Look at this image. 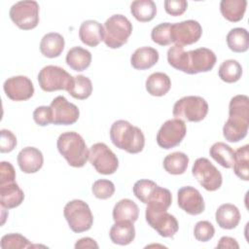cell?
<instances>
[{"mask_svg": "<svg viewBox=\"0 0 249 249\" xmlns=\"http://www.w3.org/2000/svg\"><path fill=\"white\" fill-rule=\"evenodd\" d=\"M209 154L211 158L214 160H216L221 166L225 168L232 167L234 160V151L228 144L224 142L214 143L209 150Z\"/></svg>", "mask_w": 249, "mask_h": 249, "instance_id": "cell-30", "label": "cell"}, {"mask_svg": "<svg viewBox=\"0 0 249 249\" xmlns=\"http://www.w3.org/2000/svg\"><path fill=\"white\" fill-rule=\"evenodd\" d=\"M18 163L20 170L26 174L36 173L44 163L42 152L35 147H25L18 155Z\"/></svg>", "mask_w": 249, "mask_h": 249, "instance_id": "cell-18", "label": "cell"}, {"mask_svg": "<svg viewBox=\"0 0 249 249\" xmlns=\"http://www.w3.org/2000/svg\"><path fill=\"white\" fill-rule=\"evenodd\" d=\"M64 38L56 32H50L43 36L40 42L42 54L49 58H54L61 54L64 49Z\"/></svg>", "mask_w": 249, "mask_h": 249, "instance_id": "cell-24", "label": "cell"}, {"mask_svg": "<svg viewBox=\"0 0 249 249\" xmlns=\"http://www.w3.org/2000/svg\"><path fill=\"white\" fill-rule=\"evenodd\" d=\"M4 91L13 101H24L34 94V86L26 76H14L8 78L3 85Z\"/></svg>", "mask_w": 249, "mask_h": 249, "instance_id": "cell-16", "label": "cell"}, {"mask_svg": "<svg viewBox=\"0 0 249 249\" xmlns=\"http://www.w3.org/2000/svg\"><path fill=\"white\" fill-rule=\"evenodd\" d=\"M104 26L97 20L89 19L82 22L79 28L81 41L89 47H96L104 40Z\"/></svg>", "mask_w": 249, "mask_h": 249, "instance_id": "cell-19", "label": "cell"}, {"mask_svg": "<svg viewBox=\"0 0 249 249\" xmlns=\"http://www.w3.org/2000/svg\"><path fill=\"white\" fill-rule=\"evenodd\" d=\"M187 133V127L184 121L179 119H170L164 122L157 133V143L165 150L178 146Z\"/></svg>", "mask_w": 249, "mask_h": 249, "instance_id": "cell-13", "label": "cell"}, {"mask_svg": "<svg viewBox=\"0 0 249 249\" xmlns=\"http://www.w3.org/2000/svg\"><path fill=\"white\" fill-rule=\"evenodd\" d=\"M227 44L231 51L234 53H244L249 48L248 31L242 27L231 29L227 35Z\"/></svg>", "mask_w": 249, "mask_h": 249, "instance_id": "cell-31", "label": "cell"}, {"mask_svg": "<svg viewBox=\"0 0 249 249\" xmlns=\"http://www.w3.org/2000/svg\"><path fill=\"white\" fill-rule=\"evenodd\" d=\"M218 75L219 78L226 83H235L242 76V67L237 60L227 59L219 66Z\"/></svg>", "mask_w": 249, "mask_h": 249, "instance_id": "cell-34", "label": "cell"}, {"mask_svg": "<svg viewBox=\"0 0 249 249\" xmlns=\"http://www.w3.org/2000/svg\"><path fill=\"white\" fill-rule=\"evenodd\" d=\"M215 234V229L209 221H199L194 229V235L196 240L201 242L209 241Z\"/></svg>", "mask_w": 249, "mask_h": 249, "instance_id": "cell-41", "label": "cell"}, {"mask_svg": "<svg viewBox=\"0 0 249 249\" xmlns=\"http://www.w3.org/2000/svg\"><path fill=\"white\" fill-rule=\"evenodd\" d=\"M217 57L213 51L198 48L189 52L184 47L174 45L167 51V61L175 69L187 74H197L210 71L216 63Z\"/></svg>", "mask_w": 249, "mask_h": 249, "instance_id": "cell-1", "label": "cell"}, {"mask_svg": "<svg viewBox=\"0 0 249 249\" xmlns=\"http://www.w3.org/2000/svg\"><path fill=\"white\" fill-rule=\"evenodd\" d=\"M145 218L149 226L156 230L160 236L173 237L179 230L176 218L166 210L147 206Z\"/></svg>", "mask_w": 249, "mask_h": 249, "instance_id": "cell-12", "label": "cell"}, {"mask_svg": "<svg viewBox=\"0 0 249 249\" xmlns=\"http://www.w3.org/2000/svg\"><path fill=\"white\" fill-rule=\"evenodd\" d=\"M16 181V171L9 161H1L0 163V183Z\"/></svg>", "mask_w": 249, "mask_h": 249, "instance_id": "cell-45", "label": "cell"}, {"mask_svg": "<svg viewBox=\"0 0 249 249\" xmlns=\"http://www.w3.org/2000/svg\"><path fill=\"white\" fill-rule=\"evenodd\" d=\"M217 248H231V249H238L239 245L233 237L231 236H222L216 246Z\"/></svg>", "mask_w": 249, "mask_h": 249, "instance_id": "cell-46", "label": "cell"}, {"mask_svg": "<svg viewBox=\"0 0 249 249\" xmlns=\"http://www.w3.org/2000/svg\"><path fill=\"white\" fill-rule=\"evenodd\" d=\"M33 120L40 126L53 124V111L50 106H39L33 112Z\"/></svg>", "mask_w": 249, "mask_h": 249, "instance_id": "cell-42", "label": "cell"}, {"mask_svg": "<svg viewBox=\"0 0 249 249\" xmlns=\"http://www.w3.org/2000/svg\"><path fill=\"white\" fill-rule=\"evenodd\" d=\"M171 23L161 22L156 25L151 31V38L154 43L160 46H168L171 44Z\"/></svg>", "mask_w": 249, "mask_h": 249, "instance_id": "cell-38", "label": "cell"}, {"mask_svg": "<svg viewBox=\"0 0 249 249\" xmlns=\"http://www.w3.org/2000/svg\"><path fill=\"white\" fill-rule=\"evenodd\" d=\"M130 12L138 21L147 22L155 18L157 6L152 0H136L131 3Z\"/></svg>", "mask_w": 249, "mask_h": 249, "instance_id": "cell-29", "label": "cell"}, {"mask_svg": "<svg viewBox=\"0 0 249 249\" xmlns=\"http://www.w3.org/2000/svg\"><path fill=\"white\" fill-rule=\"evenodd\" d=\"M89 160L95 170L103 175H111L115 173L119 167L117 156L102 142L95 143L89 148Z\"/></svg>", "mask_w": 249, "mask_h": 249, "instance_id": "cell-10", "label": "cell"}, {"mask_svg": "<svg viewBox=\"0 0 249 249\" xmlns=\"http://www.w3.org/2000/svg\"><path fill=\"white\" fill-rule=\"evenodd\" d=\"M172 113L176 119L197 123L206 117L208 113V103L201 96H184L175 102Z\"/></svg>", "mask_w": 249, "mask_h": 249, "instance_id": "cell-6", "label": "cell"}, {"mask_svg": "<svg viewBox=\"0 0 249 249\" xmlns=\"http://www.w3.org/2000/svg\"><path fill=\"white\" fill-rule=\"evenodd\" d=\"M171 203H172V195L170 191L165 188L157 186L155 192L150 196L147 202V206L167 210L171 205Z\"/></svg>", "mask_w": 249, "mask_h": 249, "instance_id": "cell-36", "label": "cell"}, {"mask_svg": "<svg viewBox=\"0 0 249 249\" xmlns=\"http://www.w3.org/2000/svg\"><path fill=\"white\" fill-rule=\"evenodd\" d=\"M192 173L206 191L214 192L222 186L223 177L221 172L206 158L196 160L192 168Z\"/></svg>", "mask_w": 249, "mask_h": 249, "instance_id": "cell-11", "label": "cell"}, {"mask_svg": "<svg viewBox=\"0 0 249 249\" xmlns=\"http://www.w3.org/2000/svg\"><path fill=\"white\" fill-rule=\"evenodd\" d=\"M157 184L148 179H140L135 182L133 185V194L134 196L144 204H147L150 196L153 195L157 188Z\"/></svg>", "mask_w": 249, "mask_h": 249, "instance_id": "cell-37", "label": "cell"}, {"mask_svg": "<svg viewBox=\"0 0 249 249\" xmlns=\"http://www.w3.org/2000/svg\"><path fill=\"white\" fill-rule=\"evenodd\" d=\"M63 214L69 228L74 232L87 231L93 224V216L89 204L81 199H73L67 202Z\"/></svg>", "mask_w": 249, "mask_h": 249, "instance_id": "cell-7", "label": "cell"}, {"mask_svg": "<svg viewBox=\"0 0 249 249\" xmlns=\"http://www.w3.org/2000/svg\"><path fill=\"white\" fill-rule=\"evenodd\" d=\"M50 107L53 111V124L56 125L73 124L80 117L79 108L62 95L53 98Z\"/></svg>", "mask_w": 249, "mask_h": 249, "instance_id": "cell-15", "label": "cell"}, {"mask_svg": "<svg viewBox=\"0 0 249 249\" xmlns=\"http://www.w3.org/2000/svg\"><path fill=\"white\" fill-rule=\"evenodd\" d=\"M171 42L177 46H188L196 43L202 35L200 23L194 19L171 23Z\"/></svg>", "mask_w": 249, "mask_h": 249, "instance_id": "cell-14", "label": "cell"}, {"mask_svg": "<svg viewBox=\"0 0 249 249\" xmlns=\"http://www.w3.org/2000/svg\"><path fill=\"white\" fill-rule=\"evenodd\" d=\"M233 172L241 180H249V146L246 144L234 151Z\"/></svg>", "mask_w": 249, "mask_h": 249, "instance_id": "cell-33", "label": "cell"}, {"mask_svg": "<svg viewBox=\"0 0 249 249\" xmlns=\"http://www.w3.org/2000/svg\"><path fill=\"white\" fill-rule=\"evenodd\" d=\"M160 58L159 52L152 47H141L134 51L130 57V63L137 70H146L153 67Z\"/></svg>", "mask_w": 249, "mask_h": 249, "instance_id": "cell-21", "label": "cell"}, {"mask_svg": "<svg viewBox=\"0 0 249 249\" xmlns=\"http://www.w3.org/2000/svg\"><path fill=\"white\" fill-rule=\"evenodd\" d=\"M38 83L44 91L52 92L61 89L68 91L74 84V77L59 66L47 65L40 70Z\"/></svg>", "mask_w": 249, "mask_h": 249, "instance_id": "cell-8", "label": "cell"}, {"mask_svg": "<svg viewBox=\"0 0 249 249\" xmlns=\"http://www.w3.org/2000/svg\"><path fill=\"white\" fill-rule=\"evenodd\" d=\"M24 199L23 191L16 181L0 183V203L6 209L19 206Z\"/></svg>", "mask_w": 249, "mask_h": 249, "instance_id": "cell-20", "label": "cell"}, {"mask_svg": "<svg viewBox=\"0 0 249 249\" xmlns=\"http://www.w3.org/2000/svg\"><path fill=\"white\" fill-rule=\"evenodd\" d=\"M249 127V98L245 94L233 96L229 104V118L223 126L227 141L236 143L242 140Z\"/></svg>", "mask_w": 249, "mask_h": 249, "instance_id": "cell-2", "label": "cell"}, {"mask_svg": "<svg viewBox=\"0 0 249 249\" xmlns=\"http://www.w3.org/2000/svg\"><path fill=\"white\" fill-rule=\"evenodd\" d=\"M139 216V208L137 204L129 199L124 198L118 201L113 208V220L119 221H130L134 223Z\"/></svg>", "mask_w": 249, "mask_h": 249, "instance_id": "cell-27", "label": "cell"}, {"mask_svg": "<svg viewBox=\"0 0 249 249\" xmlns=\"http://www.w3.org/2000/svg\"><path fill=\"white\" fill-rule=\"evenodd\" d=\"M1 140H0V152L1 153H10L17 146V137L16 135L8 129H1L0 131Z\"/></svg>", "mask_w": 249, "mask_h": 249, "instance_id": "cell-43", "label": "cell"}, {"mask_svg": "<svg viewBox=\"0 0 249 249\" xmlns=\"http://www.w3.org/2000/svg\"><path fill=\"white\" fill-rule=\"evenodd\" d=\"M146 90L153 96H163L165 95L170 88V78L162 72L152 73L146 80L145 83Z\"/></svg>", "mask_w": 249, "mask_h": 249, "instance_id": "cell-26", "label": "cell"}, {"mask_svg": "<svg viewBox=\"0 0 249 249\" xmlns=\"http://www.w3.org/2000/svg\"><path fill=\"white\" fill-rule=\"evenodd\" d=\"M93 196L98 199H107L115 193V185L107 179L96 180L91 187Z\"/></svg>", "mask_w": 249, "mask_h": 249, "instance_id": "cell-40", "label": "cell"}, {"mask_svg": "<svg viewBox=\"0 0 249 249\" xmlns=\"http://www.w3.org/2000/svg\"><path fill=\"white\" fill-rule=\"evenodd\" d=\"M12 21L22 30L35 28L39 23V4L36 1H18L9 12Z\"/></svg>", "mask_w": 249, "mask_h": 249, "instance_id": "cell-9", "label": "cell"}, {"mask_svg": "<svg viewBox=\"0 0 249 249\" xmlns=\"http://www.w3.org/2000/svg\"><path fill=\"white\" fill-rule=\"evenodd\" d=\"M65 60L71 69L82 72L89 67L91 62V53L82 47H73L68 51Z\"/></svg>", "mask_w": 249, "mask_h": 249, "instance_id": "cell-25", "label": "cell"}, {"mask_svg": "<svg viewBox=\"0 0 249 249\" xmlns=\"http://www.w3.org/2000/svg\"><path fill=\"white\" fill-rule=\"evenodd\" d=\"M104 43L111 49L124 45L132 33V23L123 15H113L104 23Z\"/></svg>", "mask_w": 249, "mask_h": 249, "instance_id": "cell-5", "label": "cell"}, {"mask_svg": "<svg viewBox=\"0 0 249 249\" xmlns=\"http://www.w3.org/2000/svg\"><path fill=\"white\" fill-rule=\"evenodd\" d=\"M110 239L118 245H127L134 240L135 229L130 221H119L111 227L109 231Z\"/></svg>", "mask_w": 249, "mask_h": 249, "instance_id": "cell-22", "label": "cell"}, {"mask_svg": "<svg viewBox=\"0 0 249 249\" xmlns=\"http://www.w3.org/2000/svg\"><path fill=\"white\" fill-rule=\"evenodd\" d=\"M59 154L73 167H83L89 160V150L84 138L75 131L61 133L56 141Z\"/></svg>", "mask_w": 249, "mask_h": 249, "instance_id": "cell-4", "label": "cell"}, {"mask_svg": "<svg viewBox=\"0 0 249 249\" xmlns=\"http://www.w3.org/2000/svg\"><path fill=\"white\" fill-rule=\"evenodd\" d=\"M189 163V157L182 152H174L167 155L163 160V168L172 175L185 173Z\"/></svg>", "mask_w": 249, "mask_h": 249, "instance_id": "cell-32", "label": "cell"}, {"mask_svg": "<svg viewBox=\"0 0 249 249\" xmlns=\"http://www.w3.org/2000/svg\"><path fill=\"white\" fill-rule=\"evenodd\" d=\"M246 6V0H222L220 2V11L226 19L231 22H237L243 18Z\"/></svg>", "mask_w": 249, "mask_h": 249, "instance_id": "cell-28", "label": "cell"}, {"mask_svg": "<svg viewBox=\"0 0 249 249\" xmlns=\"http://www.w3.org/2000/svg\"><path fill=\"white\" fill-rule=\"evenodd\" d=\"M110 138L117 148L129 154L140 153L145 146V136L142 130L124 120L113 123L110 128Z\"/></svg>", "mask_w": 249, "mask_h": 249, "instance_id": "cell-3", "label": "cell"}, {"mask_svg": "<svg viewBox=\"0 0 249 249\" xmlns=\"http://www.w3.org/2000/svg\"><path fill=\"white\" fill-rule=\"evenodd\" d=\"M67 92L76 99H87L92 92V83L89 78L84 75H77L74 77L72 88Z\"/></svg>", "mask_w": 249, "mask_h": 249, "instance_id": "cell-35", "label": "cell"}, {"mask_svg": "<svg viewBox=\"0 0 249 249\" xmlns=\"http://www.w3.org/2000/svg\"><path fill=\"white\" fill-rule=\"evenodd\" d=\"M75 248L80 249V248H98V244L96 241L90 237H83L75 243Z\"/></svg>", "mask_w": 249, "mask_h": 249, "instance_id": "cell-47", "label": "cell"}, {"mask_svg": "<svg viewBox=\"0 0 249 249\" xmlns=\"http://www.w3.org/2000/svg\"><path fill=\"white\" fill-rule=\"evenodd\" d=\"M0 246L2 249H21L30 248V241L19 233H8L2 236Z\"/></svg>", "mask_w": 249, "mask_h": 249, "instance_id": "cell-39", "label": "cell"}, {"mask_svg": "<svg viewBox=\"0 0 249 249\" xmlns=\"http://www.w3.org/2000/svg\"><path fill=\"white\" fill-rule=\"evenodd\" d=\"M215 219L220 228L225 230H232L239 224L240 212L235 205L225 203L219 206L216 210Z\"/></svg>", "mask_w": 249, "mask_h": 249, "instance_id": "cell-23", "label": "cell"}, {"mask_svg": "<svg viewBox=\"0 0 249 249\" xmlns=\"http://www.w3.org/2000/svg\"><path fill=\"white\" fill-rule=\"evenodd\" d=\"M163 5L165 12L173 17L183 15L188 8V2L186 0H165Z\"/></svg>", "mask_w": 249, "mask_h": 249, "instance_id": "cell-44", "label": "cell"}, {"mask_svg": "<svg viewBox=\"0 0 249 249\" xmlns=\"http://www.w3.org/2000/svg\"><path fill=\"white\" fill-rule=\"evenodd\" d=\"M177 199L179 207L190 215H198L204 211L205 204L198 190L185 186L178 190Z\"/></svg>", "mask_w": 249, "mask_h": 249, "instance_id": "cell-17", "label": "cell"}]
</instances>
